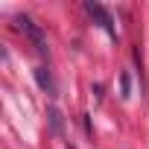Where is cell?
<instances>
[{
    "instance_id": "3957f363",
    "label": "cell",
    "mask_w": 149,
    "mask_h": 149,
    "mask_svg": "<svg viewBox=\"0 0 149 149\" xmlns=\"http://www.w3.org/2000/svg\"><path fill=\"white\" fill-rule=\"evenodd\" d=\"M35 79H38L41 91H47L50 97H56V85H53V76H50V70H47V67H35Z\"/></svg>"
},
{
    "instance_id": "6da1fadb",
    "label": "cell",
    "mask_w": 149,
    "mask_h": 149,
    "mask_svg": "<svg viewBox=\"0 0 149 149\" xmlns=\"http://www.w3.org/2000/svg\"><path fill=\"white\" fill-rule=\"evenodd\" d=\"M18 29H21V32H24L29 41H32V47H35V53H38V56H47V53H50V47H47V38H44L41 26H38L32 18H26V15H24V18H18Z\"/></svg>"
},
{
    "instance_id": "5b68a950",
    "label": "cell",
    "mask_w": 149,
    "mask_h": 149,
    "mask_svg": "<svg viewBox=\"0 0 149 149\" xmlns=\"http://www.w3.org/2000/svg\"><path fill=\"white\" fill-rule=\"evenodd\" d=\"M120 82H123V97H129V88H132V85H129V73H123Z\"/></svg>"
},
{
    "instance_id": "7a4b0ae2",
    "label": "cell",
    "mask_w": 149,
    "mask_h": 149,
    "mask_svg": "<svg viewBox=\"0 0 149 149\" xmlns=\"http://www.w3.org/2000/svg\"><path fill=\"white\" fill-rule=\"evenodd\" d=\"M85 12H88V15H91V18L108 32V35H117V29H114V18L108 15L105 6H100V3H85Z\"/></svg>"
},
{
    "instance_id": "277c9868",
    "label": "cell",
    "mask_w": 149,
    "mask_h": 149,
    "mask_svg": "<svg viewBox=\"0 0 149 149\" xmlns=\"http://www.w3.org/2000/svg\"><path fill=\"white\" fill-rule=\"evenodd\" d=\"M47 120H50V129H53V132H56V134L61 137V134H64V123H61V111H58V108H50V111H47Z\"/></svg>"
}]
</instances>
